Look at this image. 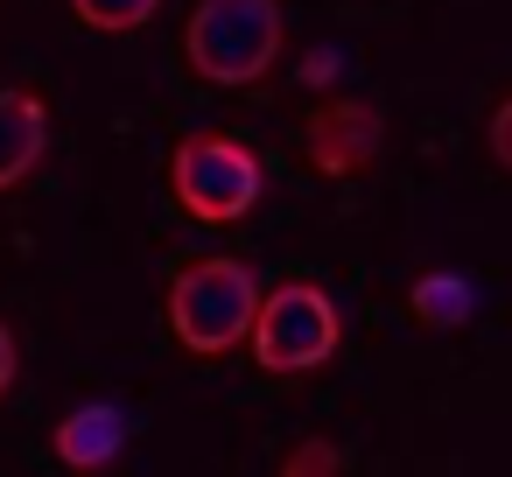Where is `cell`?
I'll use <instances>...</instances> for the list:
<instances>
[{"label":"cell","mask_w":512,"mask_h":477,"mask_svg":"<svg viewBox=\"0 0 512 477\" xmlns=\"http://www.w3.org/2000/svg\"><path fill=\"white\" fill-rule=\"evenodd\" d=\"M288 22H281V0H197L190 22H183V57L204 85H260L281 64Z\"/></svg>","instance_id":"1"},{"label":"cell","mask_w":512,"mask_h":477,"mask_svg":"<svg viewBox=\"0 0 512 477\" xmlns=\"http://www.w3.org/2000/svg\"><path fill=\"white\" fill-rule=\"evenodd\" d=\"M253 309H260V281H253L246 260L197 253V260H183V274L169 281V330H176V344L197 351V358H218V351L246 344Z\"/></svg>","instance_id":"2"},{"label":"cell","mask_w":512,"mask_h":477,"mask_svg":"<svg viewBox=\"0 0 512 477\" xmlns=\"http://www.w3.org/2000/svg\"><path fill=\"white\" fill-rule=\"evenodd\" d=\"M246 337H253V365L267 379H309V372H323L337 358L344 316L316 281H281L274 295H260Z\"/></svg>","instance_id":"3"},{"label":"cell","mask_w":512,"mask_h":477,"mask_svg":"<svg viewBox=\"0 0 512 477\" xmlns=\"http://www.w3.org/2000/svg\"><path fill=\"white\" fill-rule=\"evenodd\" d=\"M260 183H267L260 155L246 141H232V134H183L176 155H169V190L197 225L246 218L260 204Z\"/></svg>","instance_id":"4"},{"label":"cell","mask_w":512,"mask_h":477,"mask_svg":"<svg viewBox=\"0 0 512 477\" xmlns=\"http://www.w3.org/2000/svg\"><path fill=\"white\" fill-rule=\"evenodd\" d=\"M379 148H386V113L372 99H344L337 92V99H316L309 120H302V155H309L316 176L351 183V176H365L379 162Z\"/></svg>","instance_id":"5"},{"label":"cell","mask_w":512,"mask_h":477,"mask_svg":"<svg viewBox=\"0 0 512 477\" xmlns=\"http://www.w3.org/2000/svg\"><path fill=\"white\" fill-rule=\"evenodd\" d=\"M43 148H50V113H43V99L22 92V85H0V190L29 183L36 162H43Z\"/></svg>","instance_id":"6"},{"label":"cell","mask_w":512,"mask_h":477,"mask_svg":"<svg viewBox=\"0 0 512 477\" xmlns=\"http://www.w3.org/2000/svg\"><path fill=\"white\" fill-rule=\"evenodd\" d=\"M50 449H57V463H71V470H106V463L127 449V421H120V407L85 400V407H71V414L57 421Z\"/></svg>","instance_id":"7"},{"label":"cell","mask_w":512,"mask_h":477,"mask_svg":"<svg viewBox=\"0 0 512 477\" xmlns=\"http://www.w3.org/2000/svg\"><path fill=\"white\" fill-rule=\"evenodd\" d=\"M407 309H414L428 330H456V323H470V281H456V274H421L414 295H407Z\"/></svg>","instance_id":"8"},{"label":"cell","mask_w":512,"mask_h":477,"mask_svg":"<svg viewBox=\"0 0 512 477\" xmlns=\"http://www.w3.org/2000/svg\"><path fill=\"white\" fill-rule=\"evenodd\" d=\"M155 8L162 0H71V15L85 29H99V36H134V29L155 22Z\"/></svg>","instance_id":"9"},{"label":"cell","mask_w":512,"mask_h":477,"mask_svg":"<svg viewBox=\"0 0 512 477\" xmlns=\"http://www.w3.org/2000/svg\"><path fill=\"white\" fill-rule=\"evenodd\" d=\"M281 470H288V477H309V470H344V456H337L330 442H302V449H288V456H281Z\"/></svg>","instance_id":"10"},{"label":"cell","mask_w":512,"mask_h":477,"mask_svg":"<svg viewBox=\"0 0 512 477\" xmlns=\"http://www.w3.org/2000/svg\"><path fill=\"white\" fill-rule=\"evenodd\" d=\"M491 155H498V169H512V99L491 113Z\"/></svg>","instance_id":"11"},{"label":"cell","mask_w":512,"mask_h":477,"mask_svg":"<svg viewBox=\"0 0 512 477\" xmlns=\"http://www.w3.org/2000/svg\"><path fill=\"white\" fill-rule=\"evenodd\" d=\"M8 386H15V330L0 323V393H8Z\"/></svg>","instance_id":"12"},{"label":"cell","mask_w":512,"mask_h":477,"mask_svg":"<svg viewBox=\"0 0 512 477\" xmlns=\"http://www.w3.org/2000/svg\"><path fill=\"white\" fill-rule=\"evenodd\" d=\"M302 78H309V85H330V78H337V57H330V50H316V57L302 64Z\"/></svg>","instance_id":"13"}]
</instances>
